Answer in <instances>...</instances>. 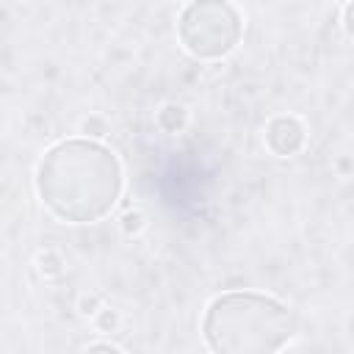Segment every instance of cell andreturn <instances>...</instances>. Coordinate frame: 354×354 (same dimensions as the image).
<instances>
[{
    "mask_svg": "<svg viewBox=\"0 0 354 354\" xmlns=\"http://www.w3.org/2000/svg\"><path fill=\"white\" fill-rule=\"evenodd\" d=\"M296 329L285 304L271 296L235 290L216 296L202 318V335L213 351L263 354L282 348Z\"/></svg>",
    "mask_w": 354,
    "mask_h": 354,
    "instance_id": "7a4b0ae2",
    "label": "cell"
},
{
    "mask_svg": "<svg viewBox=\"0 0 354 354\" xmlns=\"http://www.w3.org/2000/svg\"><path fill=\"white\" fill-rule=\"evenodd\" d=\"M183 47L196 58H221L241 39V14L227 0H194L177 25Z\"/></svg>",
    "mask_w": 354,
    "mask_h": 354,
    "instance_id": "3957f363",
    "label": "cell"
},
{
    "mask_svg": "<svg viewBox=\"0 0 354 354\" xmlns=\"http://www.w3.org/2000/svg\"><path fill=\"white\" fill-rule=\"evenodd\" d=\"M36 188L53 216L69 224L100 221L119 199L122 166L97 141H61L39 163Z\"/></svg>",
    "mask_w": 354,
    "mask_h": 354,
    "instance_id": "6da1fadb",
    "label": "cell"
},
{
    "mask_svg": "<svg viewBox=\"0 0 354 354\" xmlns=\"http://www.w3.org/2000/svg\"><path fill=\"white\" fill-rule=\"evenodd\" d=\"M282 141H288L285 147H288V155H293L299 147H301V141H304V130H301V124L296 122V119H290V116H277V119H271L268 122V127H266V144L279 155V149H282Z\"/></svg>",
    "mask_w": 354,
    "mask_h": 354,
    "instance_id": "277c9868",
    "label": "cell"
}]
</instances>
